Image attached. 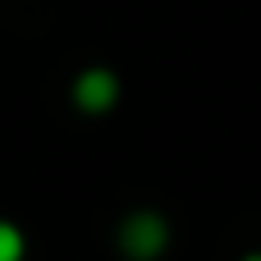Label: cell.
<instances>
[{
  "label": "cell",
  "mask_w": 261,
  "mask_h": 261,
  "mask_svg": "<svg viewBox=\"0 0 261 261\" xmlns=\"http://www.w3.org/2000/svg\"><path fill=\"white\" fill-rule=\"evenodd\" d=\"M115 248L128 261H161L170 248V220L161 211H128L115 229Z\"/></svg>",
  "instance_id": "cell-1"
},
{
  "label": "cell",
  "mask_w": 261,
  "mask_h": 261,
  "mask_svg": "<svg viewBox=\"0 0 261 261\" xmlns=\"http://www.w3.org/2000/svg\"><path fill=\"white\" fill-rule=\"evenodd\" d=\"M115 101H119V78L110 69L92 64L73 78V106L83 115H106V110H115Z\"/></svg>",
  "instance_id": "cell-2"
},
{
  "label": "cell",
  "mask_w": 261,
  "mask_h": 261,
  "mask_svg": "<svg viewBox=\"0 0 261 261\" xmlns=\"http://www.w3.org/2000/svg\"><path fill=\"white\" fill-rule=\"evenodd\" d=\"M28 257V239L14 220H0V261H23Z\"/></svg>",
  "instance_id": "cell-3"
},
{
  "label": "cell",
  "mask_w": 261,
  "mask_h": 261,
  "mask_svg": "<svg viewBox=\"0 0 261 261\" xmlns=\"http://www.w3.org/2000/svg\"><path fill=\"white\" fill-rule=\"evenodd\" d=\"M239 261H261V252H248V257H239Z\"/></svg>",
  "instance_id": "cell-4"
}]
</instances>
